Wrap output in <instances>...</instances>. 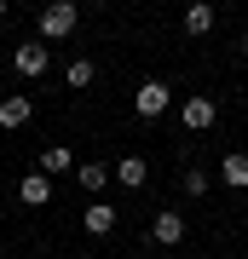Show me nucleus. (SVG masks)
Wrapping results in <instances>:
<instances>
[{"instance_id":"obj_1","label":"nucleus","mask_w":248,"mask_h":259,"mask_svg":"<svg viewBox=\"0 0 248 259\" xmlns=\"http://www.w3.org/2000/svg\"><path fill=\"white\" fill-rule=\"evenodd\" d=\"M75 23H81V12H75L69 0H52V6H41V12H35L41 47H46V40H64V35H75Z\"/></svg>"},{"instance_id":"obj_2","label":"nucleus","mask_w":248,"mask_h":259,"mask_svg":"<svg viewBox=\"0 0 248 259\" xmlns=\"http://www.w3.org/2000/svg\"><path fill=\"white\" fill-rule=\"evenodd\" d=\"M138 121H156V115H167V104H173V87L167 81H138Z\"/></svg>"},{"instance_id":"obj_3","label":"nucleus","mask_w":248,"mask_h":259,"mask_svg":"<svg viewBox=\"0 0 248 259\" xmlns=\"http://www.w3.org/2000/svg\"><path fill=\"white\" fill-rule=\"evenodd\" d=\"M46 58H52V47H41V40H23V47L12 52V69L35 81V75H46Z\"/></svg>"},{"instance_id":"obj_4","label":"nucleus","mask_w":248,"mask_h":259,"mask_svg":"<svg viewBox=\"0 0 248 259\" xmlns=\"http://www.w3.org/2000/svg\"><path fill=\"white\" fill-rule=\"evenodd\" d=\"M150 236H156L162 248H179V242H185V219H179L173 207H162V213H156V225H150Z\"/></svg>"},{"instance_id":"obj_5","label":"nucleus","mask_w":248,"mask_h":259,"mask_svg":"<svg viewBox=\"0 0 248 259\" xmlns=\"http://www.w3.org/2000/svg\"><path fill=\"white\" fill-rule=\"evenodd\" d=\"M29 115H35V104H29L23 93H6V98H0V127H6V133H12V127H23Z\"/></svg>"},{"instance_id":"obj_6","label":"nucleus","mask_w":248,"mask_h":259,"mask_svg":"<svg viewBox=\"0 0 248 259\" xmlns=\"http://www.w3.org/2000/svg\"><path fill=\"white\" fill-rule=\"evenodd\" d=\"M214 115H220V110H214V98H185V127H191V133H208Z\"/></svg>"},{"instance_id":"obj_7","label":"nucleus","mask_w":248,"mask_h":259,"mask_svg":"<svg viewBox=\"0 0 248 259\" xmlns=\"http://www.w3.org/2000/svg\"><path fill=\"white\" fill-rule=\"evenodd\" d=\"M220 179L231 190H248V156L242 150H225V161H220Z\"/></svg>"},{"instance_id":"obj_8","label":"nucleus","mask_w":248,"mask_h":259,"mask_svg":"<svg viewBox=\"0 0 248 259\" xmlns=\"http://www.w3.org/2000/svg\"><path fill=\"white\" fill-rule=\"evenodd\" d=\"M35 173H46V179H58V173H75V156L64 144H52V150H41V167Z\"/></svg>"},{"instance_id":"obj_9","label":"nucleus","mask_w":248,"mask_h":259,"mask_svg":"<svg viewBox=\"0 0 248 259\" xmlns=\"http://www.w3.org/2000/svg\"><path fill=\"white\" fill-rule=\"evenodd\" d=\"M18 196L29 207H41V202H52V179L46 173H29V179H18Z\"/></svg>"},{"instance_id":"obj_10","label":"nucleus","mask_w":248,"mask_h":259,"mask_svg":"<svg viewBox=\"0 0 248 259\" xmlns=\"http://www.w3.org/2000/svg\"><path fill=\"white\" fill-rule=\"evenodd\" d=\"M116 179H121V185H127V190H138V185H145V179H150L145 156H121V161H116Z\"/></svg>"},{"instance_id":"obj_11","label":"nucleus","mask_w":248,"mask_h":259,"mask_svg":"<svg viewBox=\"0 0 248 259\" xmlns=\"http://www.w3.org/2000/svg\"><path fill=\"white\" fill-rule=\"evenodd\" d=\"M75 185H87V196H98L104 185H110V167H98V161H81V167H75Z\"/></svg>"},{"instance_id":"obj_12","label":"nucleus","mask_w":248,"mask_h":259,"mask_svg":"<svg viewBox=\"0 0 248 259\" xmlns=\"http://www.w3.org/2000/svg\"><path fill=\"white\" fill-rule=\"evenodd\" d=\"M87 231H92V236L116 231V207H110V202H87Z\"/></svg>"},{"instance_id":"obj_13","label":"nucleus","mask_w":248,"mask_h":259,"mask_svg":"<svg viewBox=\"0 0 248 259\" xmlns=\"http://www.w3.org/2000/svg\"><path fill=\"white\" fill-rule=\"evenodd\" d=\"M214 29V6H185V35H208Z\"/></svg>"},{"instance_id":"obj_14","label":"nucleus","mask_w":248,"mask_h":259,"mask_svg":"<svg viewBox=\"0 0 248 259\" xmlns=\"http://www.w3.org/2000/svg\"><path fill=\"white\" fill-rule=\"evenodd\" d=\"M64 81L75 87V93H81V87H92V58H75V64L64 69Z\"/></svg>"},{"instance_id":"obj_15","label":"nucleus","mask_w":248,"mask_h":259,"mask_svg":"<svg viewBox=\"0 0 248 259\" xmlns=\"http://www.w3.org/2000/svg\"><path fill=\"white\" fill-rule=\"evenodd\" d=\"M185 196H208V173L202 167H185Z\"/></svg>"},{"instance_id":"obj_16","label":"nucleus","mask_w":248,"mask_h":259,"mask_svg":"<svg viewBox=\"0 0 248 259\" xmlns=\"http://www.w3.org/2000/svg\"><path fill=\"white\" fill-rule=\"evenodd\" d=\"M242 58H248V35H242Z\"/></svg>"},{"instance_id":"obj_17","label":"nucleus","mask_w":248,"mask_h":259,"mask_svg":"<svg viewBox=\"0 0 248 259\" xmlns=\"http://www.w3.org/2000/svg\"><path fill=\"white\" fill-rule=\"evenodd\" d=\"M0 18H6V0H0Z\"/></svg>"},{"instance_id":"obj_18","label":"nucleus","mask_w":248,"mask_h":259,"mask_svg":"<svg viewBox=\"0 0 248 259\" xmlns=\"http://www.w3.org/2000/svg\"><path fill=\"white\" fill-rule=\"evenodd\" d=\"M75 259H87V253H75Z\"/></svg>"}]
</instances>
